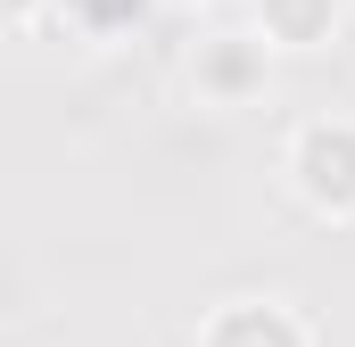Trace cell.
Returning <instances> with one entry per match:
<instances>
[{
  "label": "cell",
  "instance_id": "obj_1",
  "mask_svg": "<svg viewBox=\"0 0 355 347\" xmlns=\"http://www.w3.org/2000/svg\"><path fill=\"white\" fill-rule=\"evenodd\" d=\"M289 190L314 215H355V116H314L289 141Z\"/></svg>",
  "mask_w": 355,
  "mask_h": 347
},
{
  "label": "cell",
  "instance_id": "obj_2",
  "mask_svg": "<svg viewBox=\"0 0 355 347\" xmlns=\"http://www.w3.org/2000/svg\"><path fill=\"white\" fill-rule=\"evenodd\" d=\"M272 75V42L265 33H215V42H198V67H190V83L198 99H215V108H248Z\"/></svg>",
  "mask_w": 355,
  "mask_h": 347
},
{
  "label": "cell",
  "instance_id": "obj_3",
  "mask_svg": "<svg viewBox=\"0 0 355 347\" xmlns=\"http://www.w3.org/2000/svg\"><path fill=\"white\" fill-rule=\"evenodd\" d=\"M198 347H314V339H306V323H297L281 298H240V306H223V314L207 323Z\"/></svg>",
  "mask_w": 355,
  "mask_h": 347
},
{
  "label": "cell",
  "instance_id": "obj_4",
  "mask_svg": "<svg viewBox=\"0 0 355 347\" xmlns=\"http://www.w3.org/2000/svg\"><path fill=\"white\" fill-rule=\"evenodd\" d=\"M331 25H339V0H257V33L272 50H314L331 42Z\"/></svg>",
  "mask_w": 355,
  "mask_h": 347
},
{
  "label": "cell",
  "instance_id": "obj_5",
  "mask_svg": "<svg viewBox=\"0 0 355 347\" xmlns=\"http://www.w3.org/2000/svg\"><path fill=\"white\" fill-rule=\"evenodd\" d=\"M67 8H75V17H83L91 33H116V25H132V17H141V8H149V0H67Z\"/></svg>",
  "mask_w": 355,
  "mask_h": 347
},
{
  "label": "cell",
  "instance_id": "obj_6",
  "mask_svg": "<svg viewBox=\"0 0 355 347\" xmlns=\"http://www.w3.org/2000/svg\"><path fill=\"white\" fill-rule=\"evenodd\" d=\"M0 17H8V25H33V17H42V0H0Z\"/></svg>",
  "mask_w": 355,
  "mask_h": 347
}]
</instances>
